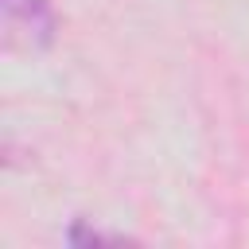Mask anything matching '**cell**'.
Here are the masks:
<instances>
[{
    "label": "cell",
    "mask_w": 249,
    "mask_h": 249,
    "mask_svg": "<svg viewBox=\"0 0 249 249\" xmlns=\"http://www.w3.org/2000/svg\"><path fill=\"white\" fill-rule=\"evenodd\" d=\"M4 23L12 35H23L27 47H51L54 12L47 0H4Z\"/></svg>",
    "instance_id": "cell-1"
}]
</instances>
